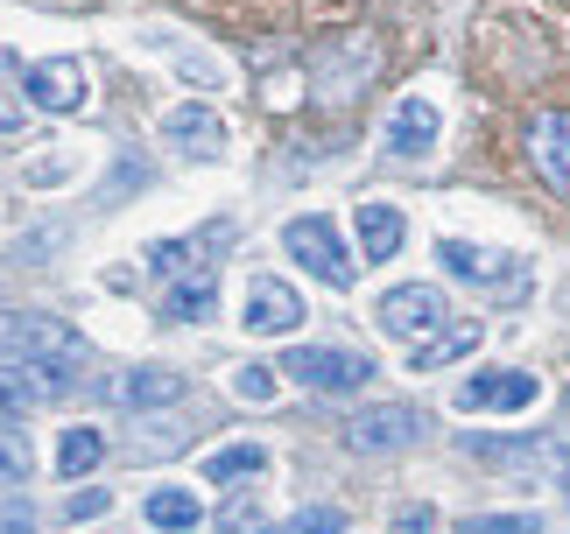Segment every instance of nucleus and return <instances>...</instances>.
I'll return each mask as SVG.
<instances>
[{
  "label": "nucleus",
  "mask_w": 570,
  "mask_h": 534,
  "mask_svg": "<svg viewBox=\"0 0 570 534\" xmlns=\"http://www.w3.org/2000/svg\"><path fill=\"white\" fill-rule=\"evenodd\" d=\"M436 260H444V275L472 281V288H487V296H500V303H521V296H529V267L508 260V254H493V247H472V239H444V247H436Z\"/></svg>",
  "instance_id": "obj_1"
},
{
  "label": "nucleus",
  "mask_w": 570,
  "mask_h": 534,
  "mask_svg": "<svg viewBox=\"0 0 570 534\" xmlns=\"http://www.w3.org/2000/svg\"><path fill=\"white\" fill-rule=\"evenodd\" d=\"M282 373L311 394H353V387L374 380V359H366V352H345V345H296L289 359H282Z\"/></svg>",
  "instance_id": "obj_2"
},
{
  "label": "nucleus",
  "mask_w": 570,
  "mask_h": 534,
  "mask_svg": "<svg viewBox=\"0 0 570 534\" xmlns=\"http://www.w3.org/2000/svg\"><path fill=\"white\" fill-rule=\"evenodd\" d=\"M374 63H381V42H374V36H338L332 50H317V63H311L317 99H324V106L360 99V92H366V78H374Z\"/></svg>",
  "instance_id": "obj_3"
},
{
  "label": "nucleus",
  "mask_w": 570,
  "mask_h": 534,
  "mask_svg": "<svg viewBox=\"0 0 570 534\" xmlns=\"http://www.w3.org/2000/svg\"><path fill=\"white\" fill-rule=\"evenodd\" d=\"M282 247L311 267L324 288H353V281H360V267H353V254L338 247L332 218H317V211H311V218H289V226H282Z\"/></svg>",
  "instance_id": "obj_4"
},
{
  "label": "nucleus",
  "mask_w": 570,
  "mask_h": 534,
  "mask_svg": "<svg viewBox=\"0 0 570 534\" xmlns=\"http://www.w3.org/2000/svg\"><path fill=\"white\" fill-rule=\"evenodd\" d=\"M0 359H50V366H78L85 359V338L71 324H57V317H8L0 324Z\"/></svg>",
  "instance_id": "obj_5"
},
{
  "label": "nucleus",
  "mask_w": 570,
  "mask_h": 534,
  "mask_svg": "<svg viewBox=\"0 0 570 534\" xmlns=\"http://www.w3.org/2000/svg\"><path fill=\"white\" fill-rule=\"evenodd\" d=\"M451 317V303H444V288L436 281H402V288H387L381 296V309H374V324L387 330V338H430L436 324Z\"/></svg>",
  "instance_id": "obj_6"
},
{
  "label": "nucleus",
  "mask_w": 570,
  "mask_h": 534,
  "mask_svg": "<svg viewBox=\"0 0 570 534\" xmlns=\"http://www.w3.org/2000/svg\"><path fill=\"white\" fill-rule=\"evenodd\" d=\"M423 429H430L423 408H409V400H381V408H366V415L345 422V443H353L360 457H394V451H409Z\"/></svg>",
  "instance_id": "obj_7"
},
{
  "label": "nucleus",
  "mask_w": 570,
  "mask_h": 534,
  "mask_svg": "<svg viewBox=\"0 0 570 534\" xmlns=\"http://www.w3.org/2000/svg\"><path fill=\"white\" fill-rule=\"evenodd\" d=\"M465 451L500 464V472H570L563 436H465Z\"/></svg>",
  "instance_id": "obj_8"
},
{
  "label": "nucleus",
  "mask_w": 570,
  "mask_h": 534,
  "mask_svg": "<svg viewBox=\"0 0 570 534\" xmlns=\"http://www.w3.org/2000/svg\"><path fill=\"white\" fill-rule=\"evenodd\" d=\"M21 92H29V106H42V113H78L92 85H85L78 57H42V63L21 71Z\"/></svg>",
  "instance_id": "obj_9"
},
{
  "label": "nucleus",
  "mask_w": 570,
  "mask_h": 534,
  "mask_svg": "<svg viewBox=\"0 0 570 534\" xmlns=\"http://www.w3.org/2000/svg\"><path fill=\"white\" fill-rule=\"evenodd\" d=\"M239 309H247L239 324H247L254 338H289V330L303 324V296H296L289 281H275V275H254V281H247V303H239Z\"/></svg>",
  "instance_id": "obj_10"
},
{
  "label": "nucleus",
  "mask_w": 570,
  "mask_h": 534,
  "mask_svg": "<svg viewBox=\"0 0 570 534\" xmlns=\"http://www.w3.org/2000/svg\"><path fill=\"white\" fill-rule=\"evenodd\" d=\"M529 162L542 169V184L570 197V113H535L529 120Z\"/></svg>",
  "instance_id": "obj_11"
},
{
  "label": "nucleus",
  "mask_w": 570,
  "mask_h": 534,
  "mask_svg": "<svg viewBox=\"0 0 570 534\" xmlns=\"http://www.w3.org/2000/svg\"><path fill=\"white\" fill-rule=\"evenodd\" d=\"M163 134H169V148H184V155H197V162H212V155H226V120L212 113V106H169V120H163Z\"/></svg>",
  "instance_id": "obj_12"
},
{
  "label": "nucleus",
  "mask_w": 570,
  "mask_h": 534,
  "mask_svg": "<svg viewBox=\"0 0 570 534\" xmlns=\"http://www.w3.org/2000/svg\"><path fill=\"white\" fill-rule=\"evenodd\" d=\"M381 148L387 155H402V162H415V155H430L436 148V106L415 92V99H402L387 113V134H381Z\"/></svg>",
  "instance_id": "obj_13"
},
{
  "label": "nucleus",
  "mask_w": 570,
  "mask_h": 534,
  "mask_svg": "<svg viewBox=\"0 0 570 534\" xmlns=\"http://www.w3.org/2000/svg\"><path fill=\"white\" fill-rule=\"evenodd\" d=\"M184 373H169V366H135V373H120V380H106V400H120V408H169V400H184Z\"/></svg>",
  "instance_id": "obj_14"
},
{
  "label": "nucleus",
  "mask_w": 570,
  "mask_h": 534,
  "mask_svg": "<svg viewBox=\"0 0 570 534\" xmlns=\"http://www.w3.org/2000/svg\"><path fill=\"white\" fill-rule=\"evenodd\" d=\"M0 387H8L21 408H42V400L71 394V373L50 366V359H0Z\"/></svg>",
  "instance_id": "obj_15"
},
{
  "label": "nucleus",
  "mask_w": 570,
  "mask_h": 534,
  "mask_svg": "<svg viewBox=\"0 0 570 534\" xmlns=\"http://www.w3.org/2000/svg\"><path fill=\"white\" fill-rule=\"evenodd\" d=\"M542 387H535V373H472L465 387H458V408H529Z\"/></svg>",
  "instance_id": "obj_16"
},
{
  "label": "nucleus",
  "mask_w": 570,
  "mask_h": 534,
  "mask_svg": "<svg viewBox=\"0 0 570 534\" xmlns=\"http://www.w3.org/2000/svg\"><path fill=\"white\" fill-rule=\"evenodd\" d=\"M465 352H479V317H444V324L430 330V338H415L409 373H436V366L465 359Z\"/></svg>",
  "instance_id": "obj_17"
},
{
  "label": "nucleus",
  "mask_w": 570,
  "mask_h": 534,
  "mask_svg": "<svg viewBox=\"0 0 570 534\" xmlns=\"http://www.w3.org/2000/svg\"><path fill=\"white\" fill-rule=\"evenodd\" d=\"M353 226H360V254H366V267L402 254V233H409V226H402V211H394V205H360Z\"/></svg>",
  "instance_id": "obj_18"
},
{
  "label": "nucleus",
  "mask_w": 570,
  "mask_h": 534,
  "mask_svg": "<svg viewBox=\"0 0 570 534\" xmlns=\"http://www.w3.org/2000/svg\"><path fill=\"white\" fill-rule=\"evenodd\" d=\"M212 303H218L212 267H190V275L163 296V317H169V324H205V317H212Z\"/></svg>",
  "instance_id": "obj_19"
},
{
  "label": "nucleus",
  "mask_w": 570,
  "mask_h": 534,
  "mask_svg": "<svg viewBox=\"0 0 570 534\" xmlns=\"http://www.w3.org/2000/svg\"><path fill=\"white\" fill-rule=\"evenodd\" d=\"M268 472V451L261 443H226V451L205 457V485H233V478H261Z\"/></svg>",
  "instance_id": "obj_20"
},
{
  "label": "nucleus",
  "mask_w": 570,
  "mask_h": 534,
  "mask_svg": "<svg viewBox=\"0 0 570 534\" xmlns=\"http://www.w3.org/2000/svg\"><path fill=\"white\" fill-rule=\"evenodd\" d=\"M99 457H106V436L99 429H63V443H57V472L63 478H85Z\"/></svg>",
  "instance_id": "obj_21"
},
{
  "label": "nucleus",
  "mask_w": 570,
  "mask_h": 534,
  "mask_svg": "<svg viewBox=\"0 0 570 534\" xmlns=\"http://www.w3.org/2000/svg\"><path fill=\"white\" fill-rule=\"evenodd\" d=\"M148 521L156 527H197L205 514H197V500L184 493V485H163V493H148Z\"/></svg>",
  "instance_id": "obj_22"
},
{
  "label": "nucleus",
  "mask_w": 570,
  "mask_h": 534,
  "mask_svg": "<svg viewBox=\"0 0 570 534\" xmlns=\"http://www.w3.org/2000/svg\"><path fill=\"white\" fill-rule=\"evenodd\" d=\"M268 534H345V514H338V506H303V514H289Z\"/></svg>",
  "instance_id": "obj_23"
},
{
  "label": "nucleus",
  "mask_w": 570,
  "mask_h": 534,
  "mask_svg": "<svg viewBox=\"0 0 570 534\" xmlns=\"http://www.w3.org/2000/svg\"><path fill=\"white\" fill-rule=\"evenodd\" d=\"M8 485H29V443L14 429H0V493H8Z\"/></svg>",
  "instance_id": "obj_24"
},
{
  "label": "nucleus",
  "mask_w": 570,
  "mask_h": 534,
  "mask_svg": "<svg viewBox=\"0 0 570 534\" xmlns=\"http://www.w3.org/2000/svg\"><path fill=\"white\" fill-rule=\"evenodd\" d=\"M458 534H542V521L535 514H472Z\"/></svg>",
  "instance_id": "obj_25"
},
{
  "label": "nucleus",
  "mask_w": 570,
  "mask_h": 534,
  "mask_svg": "<svg viewBox=\"0 0 570 534\" xmlns=\"http://www.w3.org/2000/svg\"><path fill=\"white\" fill-rule=\"evenodd\" d=\"M233 394L254 400V408H261V400H275V366H239L233 373Z\"/></svg>",
  "instance_id": "obj_26"
},
{
  "label": "nucleus",
  "mask_w": 570,
  "mask_h": 534,
  "mask_svg": "<svg viewBox=\"0 0 570 534\" xmlns=\"http://www.w3.org/2000/svg\"><path fill=\"white\" fill-rule=\"evenodd\" d=\"M127 190H148V162L141 155H120V169H114V184H106V205H120Z\"/></svg>",
  "instance_id": "obj_27"
},
{
  "label": "nucleus",
  "mask_w": 570,
  "mask_h": 534,
  "mask_svg": "<svg viewBox=\"0 0 570 534\" xmlns=\"http://www.w3.org/2000/svg\"><path fill=\"white\" fill-rule=\"evenodd\" d=\"M261 521V506H254V493H239V500H226V506H218V527H226V534H247Z\"/></svg>",
  "instance_id": "obj_28"
},
{
  "label": "nucleus",
  "mask_w": 570,
  "mask_h": 534,
  "mask_svg": "<svg viewBox=\"0 0 570 534\" xmlns=\"http://www.w3.org/2000/svg\"><path fill=\"white\" fill-rule=\"evenodd\" d=\"M63 247V226H50V233H21L14 239V260H42V254H57Z\"/></svg>",
  "instance_id": "obj_29"
},
{
  "label": "nucleus",
  "mask_w": 570,
  "mask_h": 534,
  "mask_svg": "<svg viewBox=\"0 0 570 534\" xmlns=\"http://www.w3.org/2000/svg\"><path fill=\"white\" fill-rule=\"evenodd\" d=\"M29 176V184H63V176H71V155H42L36 169H21Z\"/></svg>",
  "instance_id": "obj_30"
},
{
  "label": "nucleus",
  "mask_w": 570,
  "mask_h": 534,
  "mask_svg": "<svg viewBox=\"0 0 570 534\" xmlns=\"http://www.w3.org/2000/svg\"><path fill=\"white\" fill-rule=\"evenodd\" d=\"M394 534H436V514L430 506H402V514H394Z\"/></svg>",
  "instance_id": "obj_31"
},
{
  "label": "nucleus",
  "mask_w": 570,
  "mask_h": 534,
  "mask_svg": "<svg viewBox=\"0 0 570 534\" xmlns=\"http://www.w3.org/2000/svg\"><path fill=\"white\" fill-rule=\"evenodd\" d=\"M106 506H114V500H106V493H71V521H99Z\"/></svg>",
  "instance_id": "obj_32"
},
{
  "label": "nucleus",
  "mask_w": 570,
  "mask_h": 534,
  "mask_svg": "<svg viewBox=\"0 0 570 534\" xmlns=\"http://www.w3.org/2000/svg\"><path fill=\"white\" fill-rule=\"evenodd\" d=\"M21 422H29V408H21L8 387H0V429H21Z\"/></svg>",
  "instance_id": "obj_33"
},
{
  "label": "nucleus",
  "mask_w": 570,
  "mask_h": 534,
  "mask_svg": "<svg viewBox=\"0 0 570 534\" xmlns=\"http://www.w3.org/2000/svg\"><path fill=\"white\" fill-rule=\"evenodd\" d=\"M268 106H296V78H289V71L268 78Z\"/></svg>",
  "instance_id": "obj_34"
},
{
  "label": "nucleus",
  "mask_w": 570,
  "mask_h": 534,
  "mask_svg": "<svg viewBox=\"0 0 570 534\" xmlns=\"http://www.w3.org/2000/svg\"><path fill=\"white\" fill-rule=\"evenodd\" d=\"M0 534H36V514H29V506H14V514H0Z\"/></svg>",
  "instance_id": "obj_35"
},
{
  "label": "nucleus",
  "mask_w": 570,
  "mask_h": 534,
  "mask_svg": "<svg viewBox=\"0 0 570 534\" xmlns=\"http://www.w3.org/2000/svg\"><path fill=\"white\" fill-rule=\"evenodd\" d=\"M14 127H21V99L0 92V134H14Z\"/></svg>",
  "instance_id": "obj_36"
},
{
  "label": "nucleus",
  "mask_w": 570,
  "mask_h": 534,
  "mask_svg": "<svg viewBox=\"0 0 570 534\" xmlns=\"http://www.w3.org/2000/svg\"><path fill=\"white\" fill-rule=\"evenodd\" d=\"M563 500H570V472H563Z\"/></svg>",
  "instance_id": "obj_37"
}]
</instances>
